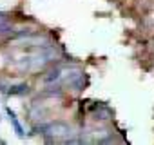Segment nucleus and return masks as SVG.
I'll use <instances>...</instances> for the list:
<instances>
[{
  "instance_id": "2",
  "label": "nucleus",
  "mask_w": 154,
  "mask_h": 145,
  "mask_svg": "<svg viewBox=\"0 0 154 145\" xmlns=\"http://www.w3.org/2000/svg\"><path fill=\"white\" fill-rule=\"evenodd\" d=\"M8 116H9V122H11V123H13V127H15V132H17L18 136H24V129H22L20 122L17 120V116H15V113H13L11 109H8Z\"/></svg>"
},
{
  "instance_id": "3",
  "label": "nucleus",
  "mask_w": 154,
  "mask_h": 145,
  "mask_svg": "<svg viewBox=\"0 0 154 145\" xmlns=\"http://www.w3.org/2000/svg\"><path fill=\"white\" fill-rule=\"evenodd\" d=\"M24 91H27V85H17V87H11L9 89L11 94H18V93H24Z\"/></svg>"
},
{
  "instance_id": "1",
  "label": "nucleus",
  "mask_w": 154,
  "mask_h": 145,
  "mask_svg": "<svg viewBox=\"0 0 154 145\" xmlns=\"http://www.w3.org/2000/svg\"><path fill=\"white\" fill-rule=\"evenodd\" d=\"M69 132H71V129H69L67 125H63V123H53V125L47 127V134H51V136H54V138L65 136V134H69Z\"/></svg>"
}]
</instances>
